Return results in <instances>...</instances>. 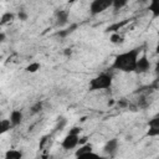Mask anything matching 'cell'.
I'll list each match as a JSON object with an SVG mask.
<instances>
[{
    "mask_svg": "<svg viewBox=\"0 0 159 159\" xmlns=\"http://www.w3.org/2000/svg\"><path fill=\"white\" fill-rule=\"evenodd\" d=\"M150 68V61L148 60L147 55H143L138 58L137 61V67H135V72L137 73H145L147 71H149Z\"/></svg>",
    "mask_w": 159,
    "mask_h": 159,
    "instance_id": "cell-7",
    "label": "cell"
},
{
    "mask_svg": "<svg viewBox=\"0 0 159 159\" xmlns=\"http://www.w3.org/2000/svg\"><path fill=\"white\" fill-rule=\"evenodd\" d=\"M118 145H119L118 139H117V138H112V139H109V140L104 144L103 152H104L107 155H109V157H114L116 153H117V150H118Z\"/></svg>",
    "mask_w": 159,
    "mask_h": 159,
    "instance_id": "cell-6",
    "label": "cell"
},
{
    "mask_svg": "<svg viewBox=\"0 0 159 159\" xmlns=\"http://www.w3.org/2000/svg\"><path fill=\"white\" fill-rule=\"evenodd\" d=\"M70 17V10H57L55 14V25L56 27H63L67 25Z\"/></svg>",
    "mask_w": 159,
    "mask_h": 159,
    "instance_id": "cell-5",
    "label": "cell"
},
{
    "mask_svg": "<svg viewBox=\"0 0 159 159\" xmlns=\"http://www.w3.org/2000/svg\"><path fill=\"white\" fill-rule=\"evenodd\" d=\"M148 10L150 11V14L154 19L159 17V0H150L149 5H148Z\"/></svg>",
    "mask_w": 159,
    "mask_h": 159,
    "instance_id": "cell-10",
    "label": "cell"
},
{
    "mask_svg": "<svg viewBox=\"0 0 159 159\" xmlns=\"http://www.w3.org/2000/svg\"><path fill=\"white\" fill-rule=\"evenodd\" d=\"M19 19L22 20V21L27 20V14H26L24 10H20V11H19Z\"/></svg>",
    "mask_w": 159,
    "mask_h": 159,
    "instance_id": "cell-22",
    "label": "cell"
},
{
    "mask_svg": "<svg viewBox=\"0 0 159 159\" xmlns=\"http://www.w3.org/2000/svg\"><path fill=\"white\" fill-rule=\"evenodd\" d=\"M10 128H12V124H11V120L10 118L9 119H2L0 122V133H5L7 130H10Z\"/></svg>",
    "mask_w": 159,
    "mask_h": 159,
    "instance_id": "cell-13",
    "label": "cell"
},
{
    "mask_svg": "<svg viewBox=\"0 0 159 159\" xmlns=\"http://www.w3.org/2000/svg\"><path fill=\"white\" fill-rule=\"evenodd\" d=\"M14 19H15V15H14L12 12H5V14H2V16H1L0 24H1V25H6V24L11 22Z\"/></svg>",
    "mask_w": 159,
    "mask_h": 159,
    "instance_id": "cell-14",
    "label": "cell"
},
{
    "mask_svg": "<svg viewBox=\"0 0 159 159\" xmlns=\"http://www.w3.org/2000/svg\"><path fill=\"white\" fill-rule=\"evenodd\" d=\"M147 135H148V137H159V129H152V128H148Z\"/></svg>",
    "mask_w": 159,
    "mask_h": 159,
    "instance_id": "cell-21",
    "label": "cell"
},
{
    "mask_svg": "<svg viewBox=\"0 0 159 159\" xmlns=\"http://www.w3.org/2000/svg\"><path fill=\"white\" fill-rule=\"evenodd\" d=\"M111 42L112 43H114V45H119V43H123L124 42V39H123V36L122 35H119V34H113L112 36H111Z\"/></svg>",
    "mask_w": 159,
    "mask_h": 159,
    "instance_id": "cell-18",
    "label": "cell"
},
{
    "mask_svg": "<svg viewBox=\"0 0 159 159\" xmlns=\"http://www.w3.org/2000/svg\"><path fill=\"white\" fill-rule=\"evenodd\" d=\"M78 143H80V134L68 132V134L61 142V147L65 150H70V149H75L78 145Z\"/></svg>",
    "mask_w": 159,
    "mask_h": 159,
    "instance_id": "cell-4",
    "label": "cell"
},
{
    "mask_svg": "<svg viewBox=\"0 0 159 159\" xmlns=\"http://www.w3.org/2000/svg\"><path fill=\"white\" fill-rule=\"evenodd\" d=\"M21 158H22V153L20 150L10 149L5 153V159H21Z\"/></svg>",
    "mask_w": 159,
    "mask_h": 159,
    "instance_id": "cell-12",
    "label": "cell"
},
{
    "mask_svg": "<svg viewBox=\"0 0 159 159\" xmlns=\"http://www.w3.org/2000/svg\"><path fill=\"white\" fill-rule=\"evenodd\" d=\"M113 83V76L109 72H102L99 75H97L96 77H93L89 83H88V88L89 91H101V89H108L111 88Z\"/></svg>",
    "mask_w": 159,
    "mask_h": 159,
    "instance_id": "cell-2",
    "label": "cell"
},
{
    "mask_svg": "<svg viewBox=\"0 0 159 159\" xmlns=\"http://www.w3.org/2000/svg\"><path fill=\"white\" fill-rule=\"evenodd\" d=\"M140 51H142L140 47H135V48H132L129 51L117 55L113 60L112 68L117 71H122V72H135L137 61L139 58Z\"/></svg>",
    "mask_w": 159,
    "mask_h": 159,
    "instance_id": "cell-1",
    "label": "cell"
},
{
    "mask_svg": "<svg viewBox=\"0 0 159 159\" xmlns=\"http://www.w3.org/2000/svg\"><path fill=\"white\" fill-rule=\"evenodd\" d=\"M148 128L152 129H159V113L154 116L149 122H148Z\"/></svg>",
    "mask_w": 159,
    "mask_h": 159,
    "instance_id": "cell-16",
    "label": "cell"
},
{
    "mask_svg": "<svg viewBox=\"0 0 159 159\" xmlns=\"http://www.w3.org/2000/svg\"><path fill=\"white\" fill-rule=\"evenodd\" d=\"M129 2V0H113V9L114 10H120V9H123L127 4Z\"/></svg>",
    "mask_w": 159,
    "mask_h": 159,
    "instance_id": "cell-17",
    "label": "cell"
},
{
    "mask_svg": "<svg viewBox=\"0 0 159 159\" xmlns=\"http://www.w3.org/2000/svg\"><path fill=\"white\" fill-rule=\"evenodd\" d=\"M42 109V102H36L32 107H31V113H39Z\"/></svg>",
    "mask_w": 159,
    "mask_h": 159,
    "instance_id": "cell-20",
    "label": "cell"
},
{
    "mask_svg": "<svg viewBox=\"0 0 159 159\" xmlns=\"http://www.w3.org/2000/svg\"><path fill=\"white\" fill-rule=\"evenodd\" d=\"M0 41H1V42H2V41H5V34H4V32H1V34H0Z\"/></svg>",
    "mask_w": 159,
    "mask_h": 159,
    "instance_id": "cell-24",
    "label": "cell"
},
{
    "mask_svg": "<svg viewBox=\"0 0 159 159\" xmlns=\"http://www.w3.org/2000/svg\"><path fill=\"white\" fill-rule=\"evenodd\" d=\"M22 112L20 109H14L11 113H10V120H11V124L12 127H16L19 125L21 122H22Z\"/></svg>",
    "mask_w": 159,
    "mask_h": 159,
    "instance_id": "cell-9",
    "label": "cell"
},
{
    "mask_svg": "<svg viewBox=\"0 0 159 159\" xmlns=\"http://www.w3.org/2000/svg\"><path fill=\"white\" fill-rule=\"evenodd\" d=\"M77 29V24H72L70 27H67V29H65V30H60L58 32H57V36H60V37H67L68 35H71L75 30Z\"/></svg>",
    "mask_w": 159,
    "mask_h": 159,
    "instance_id": "cell-11",
    "label": "cell"
},
{
    "mask_svg": "<svg viewBox=\"0 0 159 159\" xmlns=\"http://www.w3.org/2000/svg\"><path fill=\"white\" fill-rule=\"evenodd\" d=\"M70 132H71V133H76V134H80V133H81V128H80V127H72V128L70 129Z\"/></svg>",
    "mask_w": 159,
    "mask_h": 159,
    "instance_id": "cell-23",
    "label": "cell"
},
{
    "mask_svg": "<svg viewBox=\"0 0 159 159\" xmlns=\"http://www.w3.org/2000/svg\"><path fill=\"white\" fill-rule=\"evenodd\" d=\"M113 6V0H92L89 4V12L92 15H98Z\"/></svg>",
    "mask_w": 159,
    "mask_h": 159,
    "instance_id": "cell-3",
    "label": "cell"
},
{
    "mask_svg": "<svg viewBox=\"0 0 159 159\" xmlns=\"http://www.w3.org/2000/svg\"><path fill=\"white\" fill-rule=\"evenodd\" d=\"M76 157H97L96 154H93V145L91 143H86V144H82L75 153Z\"/></svg>",
    "mask_w": 159,
    "mask_h": 159,
    "instance_id": "cell-8",
    "label": "cell"
},
{
    "mask_svg": "<svg viewBox=\"0 0 159 159\" xmlns=\"http://www.w3.org/2000/svg\"><path fill=\"white\" fill-rule=\"evenodd\" d=\"M40 67H41V65H40L39 62H31L30 65L26 66V71L30 72V73H34V72H36L37 70H40Z\"/></svg>",
    "mask_w": 159,
    "mask_h": 159,
    "instance_id": "cell-19",
    "label": "cell"
},
{
    "mask_svg": "<svg viewBox=\"0 0 159 159\" xmlns=\"http://www.w3.org/2000/svg\"><path fill=\"white\" fill-rule=\"evenodd\" d=\"M66 124H67V120H66L65 118H58V120H57V123H56V125H55V128H53V132H52V133L61 132V130L66 127Z\"/></svg>",
    "mask_w": 159,
    "mask_h": 159,
    "instance_id": "cell-15",
    "label": "cell"
},
{
    "mask_svg": "<svg viewBox=\"0 0 159 159\" xmlns=\"http://www.w3.org/2000/svg\"><path fill=\"white\" fill-rule=\"evenodd\" d=\"M155 53H158V55H159V42H158V45L155 46Z\"/></svg>",
    "mask_w": 159,
    "mask_h": 159,
    "instance_id": "cell-25",
    "label": "cell"
}]
</instances>
